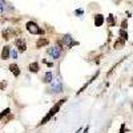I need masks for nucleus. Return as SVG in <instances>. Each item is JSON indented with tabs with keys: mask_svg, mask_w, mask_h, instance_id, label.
<instances>
[{
	"mask_svg": "<svg viewBox=\"0 0 133 133\" xmlns=\"http://www.w3.org/2000/svg\"><path fill=\"white\" fill-rule=\"evenodd\" d=\"M83 14V11L81 9H79V11H76V15H81Z\"/></svg>",
	"mask_w": 133,
	"mask_h": 133,
	"instance_id": "nucleus-22",
	"label": "nucleus"
},
{
	"mask_svg": "<svg viewBox=\"0 0 133 133\" xmlns=\"http://www.w3.org/2000/svg\"><path fill=\"white\" fill-rule=\"evenodd\" d=\"M124 43H125V40L118 39V40L115 43V49H120V48H123V47H124Z\"/></svg>",
	"mask_w": 133,
	"mask_h": 133,
	"instance_id": "nucleus-15",
	"label": "nucleus"
},
{
	"mask_svg": "<svg viewBox=\"0 0 133 133\" xmlns=\"http://www.w3.org/2000/svg\"><path fill=\"white\" fill-rule=\"evenodd\" d=\"M9 55H11V47L5 45V47L3 48V51H2V59H3V60H7V59L9 57Z\"/></svg>",
	"mask_w": 133,
	"mask_h": 133,
	"instance_id": "nucleus-9",
	"label": "nucleus"
},
{
	"mask_svg": "<svg viewBox=\"0 0 133 133\" xmlns=\"http://www.w3.org/2000/svg\"><path fill=\"white\" fill-rule=\"evenodd\" d=\"M9 71L12 72L14 76H16V77L20 75V69H19V66H17L16 64H11V65H9Z\"/></svg>",
	"mask_w": 133,
	"mask_h": 133,
	"instance_id": "nucleus-11",
	"label": "nucleus"
},
{
	"mask_svg": "<svg viewBox=\"0 0 133 133\" xmlns=\"http://www.w3.org/2000/svg\"><path fill=\"white\" fill-rule=\"evenodd\" d=\"M25 28L29 33H32V35H44V31L35 23V21H28L25 24Z\"/></svg>",
	"mask_w": 133,
	"mask_h": 133,
	"instance_id": "nucleus-2",
	"label": "nucleus"
},
{
	"mask_svg": "<svg viewBox=\"0 0 133 133\" xmlns=\"http://www.w3.org/2000/svg\"><path fill=\"white\" fill-rule=\"evenodd\" d=\"M47 53L49 55L52 59H59L60 55H61V49L59 47H51V48L47 49Z\"/></svg>",
	"mask_w": 133,
	"mask_h": 133,
	"instance_id": "nucleus-3",
	"label": "nucleus"
},
{
	"mask_svg": "<svg viewBox=\"0 0 133 133\" xmlns=\"http://www.w3.org/2000/svg\"><path fill=\"white\" fill-rule=\"evenodd\" d=\"M12 118H14V116H12V115H9V113H8V118H7V120L4 121V123H5V124H7V123H9V121H11V120H12Z\"/></svg>",
	"mask_w": 133,
	"mask_h": 133,
	"instance_id": "nucleus-20",
	"label": "nucleus"
},
{
	"mask_svg": "<svg viewBox=\"0 0 133 133\" xmlns=\"http://www.w3.org/2000/svg\"><path fill=\"white\" fill-rule=\"evenodd\" d=\"M103 23H104V16H103L101 14L95 15V25H96V27H101Z\"/></svg>",
	"mask_w": 133,
	"mask_h": 133,
	"instance_id": "nucleus-8",
	"label": "nucleus"
},
{
	"mask_svg": "<svg viewBox=\"0 0 133 133\" xmlns=\"http://www.w3.org/2000/svg\"><path fill=\"white\" fill-rule=\"evenodd\" d=\"M124 132H125V124L121 125V129H120V133H124Z\"/></svg>",
	"mask_w": 133,
	"mask_h": 133,
	"instance_id": "nucleus-21",
	"label": "nucleus"
},
{
	"mask_svg": "<svg viewBox=\"0 0 133 133\" xmlns=\"http://www.w3.org/2000/svg\"><path fill=\"white\" fill-rule=\"evenodd\" d=\"M63 41H64V44H65V47L66 48H72L73 45H77V41H75L73 39H72V36L71 35H64L63 36Z\"/></svg>",
	"mask_w": 133,
	"mask_h": 133,
	"instance_id": "nucleus-4",
	"label": "nucleus"
},
{
	"mask_svg": "<svg viewBox=\"0 0 133 133\" xmlns=\"http://www.w3.org/2000/svg\"><path fill=\"white\" fill-rule=\"evenodd\" d=\"M52 80H53V76H52L51 72H47L45 75H44V77H43V81H44V83H47V84L51 83Z\"/></svg>",
	"mask_w": 133,
	"mask_h": 133,
	"instance_id": "nucleus-13",
	"label": "nucleus"
},
{
	"mask_svg": "<svg viewBox=\"0 0 133 133\" xmlns=\"http://www.w3.org/2000/svg\"><path fill=\"white\" fill-rule=\"evenodd\" d=\"M52 83V81H51ZM51 91L52 92H55V93H60L61 91H63V85H61V83L60 81H53L52 83V85H51Z\"/></svg>",
	"mask_w": 133,
	"mask_h": 133,
	"instance_id": "nucleus-7",
	"label": "nucleus"
},
{
	"mask_svg": "<svg viewBox=\"0 0 133 133\" xmlns=\"http://www.w3.org/2000/svg\"><path fill=\"white\" fill-rule=\"evenodd\" d=\"M65 101H66V98H61L59 103H56V104H55V105H53V107L51 108V110L48 112V115H47L45 117H44V118H43V120L40 121V125H43V124H47L48 121H49V120H51V118H52V117H53V116H55V115H56V113L59 112V110H60L61 105H63V104H64Z\"/></svg>",
	"mask_w": 133,
	"mask_h": 133,
	"instance_id": "nucleus-1",
	"label": "nucleus"
},
{
	"mask_svg": "<svg viewBox=\"0 0 133 133\" xmlns=\"http://www.w3.org/2000/svg\"><path fill=\"white\" fill-rule=\"evenodd\" d=\"M3 11H4V3L2 2V0H0V14H2Z\"/></svg>",
	"mask_w": 133,
	"mask_h": 133,
	"instance_id": "nucleus-19",
	"label": "nucleus"
},
{
	"mask_svg": "<svg viewBox=\"0 0 133 133\" xmlns=\"http://www.w3.org/2000/svg\"><path fill=\"white\" fill-rule=\"evenodd\" d=\"M9 112H11V109H9V108H5V109L3 110V112H2V113H0V120H2V118H3L4 116H7V115H8Z\"/></svg>",
	"mask_w": 133,
	"mask_h": 133,
	"instance_id": "nucleus-17",
	"label": "nucleus"
},
{
	"mask_svg": "<svg viewBox=\"0 0 133 133\" xmlns=\"http://www.w3.org/2000/svg\"><path fill=\"white\" fill-rule=\"evenodd\" d=\"M48 39H44V37H40L37 41H36V48H43L44 45H48Z\"/></svg>",
	"mask_w": 133,
	"mask_h": 133,
	"instance_id": "nucleus-10",
	"label": "nucleus"
},
{
	"mask_svg": "<svg viewBox=\"0 0 133 133\" xmlns=\"http://www.w3.org/2000/svg\"><path fill=\"white\" fill-rule=\"evenodd\" d=\"M120 36L123 40H128V33H127L125 29H120Z\"/></svg>",
	"mask_w": 133,
	"mask_h": 133,
	"instance_id": "nucleus-16",
	"label": "nucleus"
},
{
	"mask_svg": "<svg viewBox=\"0 0 133 133\" xmlns=\"http://www.w3.org/2000/svg\"><path fill=\"white\" fill-rule=\"evenodd\" d=\"M128 28V21L124 20V21H121V29H127Z\"/></svg>",
	"mask_w": 133,
	"mask_h": 133,
	"instance_id": "nucleus-18",
	"label": "nucleus"
},
{
	"mask_svg": "<svg viewBox=\"0 0 133 133\" xmlns=\"http://www.w3.org/2000/svg\"><path fill=\"white\" fill-rule=\"evenodd\" d=\"M29 72H33V73H37L39 72V64L37 63H31L29 66H28Z\"/></svg>",
	"mask_w": 133,
	"mask_h": 133,
	"instance_id": "nucleus-12",
	"label": "nucleus"
},
{
	"mask_svg": "<svg viewBox=\"0 0 133 133\" xmlns=\"http://www.w3.org/2000/svg\"><path fill=\"white\" fill-rule=\"evenodd\" d=\"M107 23H108L109 27H115V24H116V19H115V16H113V15H109L108 19H107Z\"/></svg>",
	"mask_w": 133,
	"mask_h": 133,
	"instance_id": "nucleus-14",
	"label": "nucleus"
},
{
	"mask_svg": "<svg viewBox=\"0 0 133 133\" xmlns=\"http://www.w3.org/2000/svg\"><path fill=\"white\" fill-rule=\"evenodd\" d=\"M11 55H12V57H16V52H15V51L11 52Z\"/></svg>",
	"mask_w": 133,
	"mask_h": 133,
	"instance_id": "nucleus-23",
	"label": "nucleus"
},
{
	"mask_svg": "<svg viewBox=\"0 0 133 133\" xmlns=\"http://www.w3.org/2000/svg\"><path fill=\"white\" fill-rule=\"evenodd\" d=\"M15 45H16V48H17L19 52H24V51L27 49L25 41H24L23 39H16V40H15Z\"/></svg>",
	"mask_w": 133,
	"mask_h": 133,
	"instance_id": "nucleus-6",
	"label": "nucleus"
},
{
	"mask_svg": "<svg viewBox=\"0 0 133 133\" xmlns=\"http://www.w3.org/2000/svg\"><path fill=\"white\" fill-rule=\"evenodd\" d=\"M2 35H3L4 40H9V39H12L15 36V31L12 28H5V29H3Z\"/></svg>",
	"mask_w": 133,
	"mask_h": 133,
	"instance_id": "nucleus-5",
	"label": "nucleus"
}]
</instances>
